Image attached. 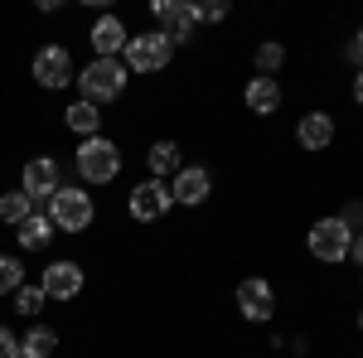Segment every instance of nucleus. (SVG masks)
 I'll use <instances>...</instances> for the list:
<instances>
[{"mask_svg": "<svg viewBox=\"0 0 363 358\" xmlns=\"http://www.w3.org/2000/svg\"><path fill=\"white\" fill-rule=\"evenodd\" d=\"M169 194H174V203L199 208V203H208V194H213V174H208L203 165H184L174 179H169Z\"/></svg>", "mask_w": 363, "mask_h": 358, "instance_id": "obj_12", "label": "nucleus"}, {"mask_svg": "<svg viewBox=\"0 0 363 358\" xmlns=\"http://www.w3.org/2000/svg\"><path fill=\"white\" fill-rule=\"evenodd\" d=\"M354 102H359V107H363V68H359V73H354Z\"/></svg>", "mask_w": 363, "mask_h": 358, "instance_id": "obj_29", "label": "nucleus"}, {"mask_svg": "<svg viewBox=\"0 0 363 358\" xmlns=\"http://www.w3.org/2000/svg\"><path fill=\"white\" fill-rule=\"evenodd\" d=\"M199 20H203V25H218V20H228V5H223V0H208V5H199Z\"/></svg>", "mask_w": 363, "mask_h": 358, "instance_id": "obj_26", "label": "nucleus"}, {"mask_svg": "<svg viewBox=\"0 0 363 358\" xmlns=\"http://www.w3.org/2000/svg\"><path fill=\"white\" fill-rule=\"evenodd\" d=\"M0 358H20V334L10 325H0Z\"/></svg>", "mask_w": 363, "mask_h": 358, "instance_id": "obj_25", "label": "nucleus"}, {"mask_svg": "<svg viewBox=\"0 0 363 358\" xmlns=\"http://www.w3.org/2000/svg\"><path fill=\"white\" fill-rule=\"evenodd\" d=\"M242 102H247L252 116H277V107H281V83H277V78H252V83L242 87Z\"/></svg>", "mask_w": 363, "mask_h": 358, "instance_id": "obj_15", "label": "nucleus"}, {"mask_svg": "<svg viewBox=\"0 0 363 358\" xmlns=\"http://www.w3.org/2000/svg\"><path fill=\"white\" fill-rule=\"evenodd\" d=\"M339 223H344V228H349V233H354V237H359V233H363V203H359V198H354V203H344V208H339Z\"/></svg>", "mask_w": 363, "mask_h": 358, "instance_id": "obj_24", "label": "nucleus"}, {"mask_svg": "<svg viewBox=\"0 0 363 358\" xmlns=\"http://www.w3.org/2000/svg\"><path fill=\"white\" fill-rule=\"evenodd\" d=\"M126 83H131V73H126L121 58H92V63L78 68V92H83V102H92V107L116 102L126 92Z\"/></svg>", "mask_w": 363, "mask_h": 358, "instance_id": "obj_1", "label": "nucleus"}, {"mask_svg": "<svg viewBox=\"0 0 363 358\" xmlns=\"http://www.w3.org/2000/svg\"><path fill=\"white\" fill-rule=\"evenodd\" d=\"M349 262H354V267H359V272H363V233H359V237H354V247H349Z\"/></svg>", "mask_w": 363, "mask_h": 358, "instance_id": "obj_28", "label": "nucleus"}, {"mask_svg": "<svg viewBox=\"0 0 363 358\" xmlns=\"http://www.w3.org/2000/svg\"><path fill=\"white\" fill-rule=\"evenodd\" d=\"M252 63H257V78H277L281 68H286V49H281L277 39H267V44L252 54Z\"/></svg>", "mask_w": 363, "mask_h": 358, "instance_id": "obj_20", "label": "nucleus"}, {"mask_svg": "<svg viewBox=\"0 0 363 358\" xmlns=\"http://www.w3.org/2000/svg\"><path fill=\"white\" fill-rule=\"evenodd\" d=\"M150 15H155L160 34H165L174 49H179V44H194V29L203 25L194 0H155V5H150Z\"/></svg>", "mask_w": 363, "mask_h": 358, "instance_id": "obj_7", "label": "nucleus"}, {"mask_svg": "<svg viewBox=\"0 0 363 358\" xmlns=\"http://www.w3.org/2000/svg\"><path fill=\"white\" fill-rule=\"evenodd\" d=\"M238 310H242V320H252V325H272V315H277V291H272V281H262V276L238 281Z\"/></svg>", "mask_w": 363, "mask_h": 358, "instance_id": "obj_10", "label": "nucleus"}, {"mask_svg": "<svg viewBox=\"0 0 363 358\" xmlns=\"http://www.w3.org/2000/svg\"><path fill=\"white\" fill-rule=\"evenodd\" d=\"M58 189H63V169H58L54 155H34V160H25V169H20V194H25L39 213L49 208V198H54Z\"/></svg>", "mask_w": 363, "mask_h": 358, "instance_id": "obj_6", "label": "nucleus"}, {"mask_svg": "<svg viewBox=\"0 0 363 358\" xmlns=\"http://www.w3.org/2000/svg\"><path fill=\"white\" fill-rule=\"evenodd\" d=\"M49 223H54L58 233H87L92 218H97V203H92V194L78 189V184H63V189L49 198Z\"/></svg>", "mask_w": 363, "mask_h": 358, "instance_id": "obj_3", "label": "nucleus"}, {"mask_svg": "<svg viewBox=\"0 0 363 358\" xmlns=\"http://www.w3.org/2000/svg\"><path fill=\"white\" fill-rule=\"evenodd\" d=\"M359 334H363V310H359Z\"/></svg>", "mask_w": 363, "mask_h": 358, "instance_id": "obj_30", "label": "nucleus"}, {"mask_svg": "<svg viewBox=\"0 0 363 358\" xmlns=\"http://www.w3.org/2000/svg\"><path fill=\"white\" fill-rule=\"evenodd\" d=\"M359 281H363V276H359Z\"/></svg>", "mask_w": 363, "mask_h": 358, "instance_id": "obj_31", "label": "nucleus"}, {"mask_svg": "<svg viewBox=\"0 0 363 358\" xmlns=\"http://www.w3.org/2000/svg\"><path fill=\"white\" fill-rule=\"evenodd\" d=\"M145 169L150 179H165V174H179L184 169V155H179V140H155L145 150Z\"/></svg>", "mask_w": 363, "mask_h": 358, "instance_id": "obj_17", "label": "nucleus"}, {"mask_svg": "<svg viewBox=\"0 0 363 358\" xmlns=\"http://www.w3.org/2000/svg\"><path fill=\"white\" fill-rule=\"evenodd\" d=\"M49 305V296H44V286H20L15 291V315H25V320H39V310Z\"/></svg>", "mask_w": 363, "mask_h": 358, "instance_id": "obj_22", "label": "nucleus"}, {"mask_svg": "<svg viewBox=\"0 0 363 358\" xmlns=\"http://www.w3.org/2000/svg\"><path fill=\"white\" fill-rule=\"evenodd\" d=\"M306 247L315 262H325V267H339V262H349V247H354V233L339 223V213L330 218H315L306 233Z\"/></svg>", "mask_w": 363, "mask_h": 358, "instance_id": "obj_4", "label": "nucleus"}, {"mask_svg": "<svg viewBox=\"0 0 363 358\" xmlns=\"http://www.w3.org/2000/svg\"><path fill=\"white\" fill-rule=\"evenodd\" d=\"M169 58H174V44H169L160 29H150V34H131V44H126V73H140V78H150V73H165Z\"/></svg>", "mask_w": 363, "mask_h": 358, "instance_id": "obj_5", "label": "nucleus"}, {"mask_svg": "<svg viewBox=\"0 0 363 358\" xmlns=\"http://www.w3.org/2000/svg\"><path fill=\"white\" fill-rule=\"evenodd\" d=\"M29 73H34V83L49 87V92H58V87H68V83H78L73 54H68L63 44H44V49L34 54V63H29Z\"/></svg>", "mask_w": 363, "mask_h": 358, "instance_id": "obj_8", "label": "nucleus"}, {"mask_svg": "<svg viewBox=\"0 0 363 358\" xmlns=\"http://www.w3.org/2000/svg\"><path fill=\"white\" fill-rule=\"evenodd\" d=\"M63 126L73 131V136H83V140H92V136H102V107H92V102H73V107L63 111Z\"/></svg>", "mask_w": 363, "mask_h": 358, "instance_id": "obj_18", "label": "nucleus"}, {"mask_svg": "<svg viewBox=\"0 0 363 358\" xmlns=\"http://www.w3.org/2000/svg\"><path fill=\"white\" fill-rule=\"evenodd\" d=\"M126 203H131V218L136 223H160L169 208H174V194H169L165 179H140Z\"/></svg>", "mask_w": 363, "mask_h": 358, "instance_id": "obj_9", "label": "nucleus"}, {"mask_svg": "<svg viewBox=\"0 0 363 358\" xmlns=\"http://www.w3.org/2000/svg\"><path fill=\"white\" fill-rule=\"evenodd\" d=\"M54 233H58V228L49 223V213H39V208H34V213L15 228V242H20L25 252H44L49 242H54Z\"/></svg>", "mask_w": 363, "mask_h": 358, "instance_id": "obj_16", "label": "nucleus"}, {"mask_svg": "<svg viewBox=\"0 0 363 358\" xmlns=\"http://www.w3.org/2000/svg\"><path fill=\"white\" fill-rule=\"evenodd\" d=\"M34 213V203H29L20 189H10V194H0V223H10V228H20V223Z\"/></svg>", "mask_w": 363, "mask_h": 358, "instance_id": "obj_21", "label": "nucleus"}, {"mask_svg": "<svg viewBox=\"0 0 363 358\" xmlns=\"http://www.w3.org/2000/svg\"><path fill=\"white\" fill-rule=\"evenodd\" d=\"M39 286H44L49 301H78L83 286H87V272L78 262H49V267L39 272Z\"/></svg>", "mask_w": 363, "mask_h": 358, "instance_id": "obj_11", "label": "nucleus"}, {"mask_svg": "<svg viewBox=\"0 0 363 358\" xmlns=\"http://www.w3.org/2000/svg\"><path fill=\"white\" fill-rule=\"evenodd\" d=\"M296 140H301V150H330L335 145V116L330 111H306L301 121H296Z\"/></svg>", "mask_w": 363, "mask_h": 358, "instance_id": "obj_14", "label": "nucleus"}, {"mask_svg": "<svg viewBox=\"0 0 363 358\" xmlns=\"http://www.w3.org/2000/svg\"><path fill=\"white\" fill-rule=\"evenodd\" d=\"M58 349V334L49 325H34L29 334H20V358H54Z\"/></svg>", "mask_w": 363, "mask_h": 358, "instance_id": "obj_19", "label": "nucleus"}, {"mask_svg": "<svg viewBox=\"0 0 363 358\" xmlns=\"http://www.w3.org/2000/svg\"><path fill=\"white\" fill-rule=\"evenodd\" d=\"M25 286V262L20 257H0V296H15Z\"/></svg>", "mask_w": 363, "mask_h": 358, "instance_id": "obj_23", "label": "nucleus"}, {"mask_svg": "<svg viewBox=\"0 0 363 358\" xmlns=\"http://www.w3.org/2000/svg\"><path fill=\"white\" fill-rule=\"evenodd\" d=\"M73 169L83 184H112L121 174V145L107 136H92V140H78V155H73Z\"/></svg>", "mask_w": 363, "mask_h": 358, "instance_id": "obj_2", "label": "nucleus"}, {"mask_svg": "<svg viewBox=\"0 0 363 358\" xmlns=\"http://www.w3.org/2000/svg\"><path fill=\"white\" fill-rule=\"evenodd\" d=\"M344 58H349L354 68H363V25H359V34L349 39V49H344Z\"/></svg>", "mask_w": 363, "mask_h": 358, "instance_id": "obj_27", "label": "nucleus"}, {"mask_svg": "<svg viewBox=\"0 0 363 358\" xmlns=\"http://www.w3.org/2000/svg\"><path fill=\"white\" fill-rule=\"evenodd\" d=\"M87 39H92L97 58H121V54H126V44H131V34H126V25H121V15H97V25L87 29Z\"/></svg>", "mask_w": 363, "mask_h": 358, "instance_id": "obj_13", "label": "nucleus"}]
</instances>
